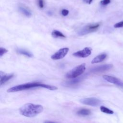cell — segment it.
<instances>
[{
    "label": "cell",
    "mask_w": 123,
    "mask_h": 123,
    "mask_svg": "<svg viewBox=\"0 0 123 123\" xmlns=\"http://www.w3.org/2000/svg\"><path fill=\"white\" fill-rule=\"evenodd\" d=\"M36 87H42V88H45L50 90H56L58 89V88L54 86H51V85L41 83L40 82H35L27 83L25 84L14 86L13 87H12L9 88L7 90V92H9V93L15 92L25 90L26 89H29L32 88H36Z\"/></svg>",
    "instance_id": "cell-1"
},
{
    "label": "cell",
    "mask_w": 123,
    "mask_h": 123,
    "mask_svg": "<svg viewBox=\"0 0 123 123\" xmlns=\"http://www.w3.org/2000/svg\"><path fill=\"white\" fill-rule=\"evenodd\" d=\"M20 113L27 117H33L40 113L43 111V107L41 105L33 103H26L20 108Z\"/></svg>",
    "instance_id": "cell-2"
},
{
    "label": "cell",
    "mask_w": 123,
    "mask_h": 123,
    "mask_svg": "<svg viewBox=\"0 0 123 123\" xmlns=\"http://www.w3.org/2000/svg\"><path fill=\"white\" fill-rule=\"evenodd\" d=\"M86 68V63L81 64L67 73L65 76L67 78H75L81 75L85 72Z\"/></svg>",
    "instance_id": "cell-3"
},
{
    "label": "cell",
    "mask_w": 123,
    "mask_h": 123,
    "mask_svg": "<svg viewBox=\"0 0 123 123\" xmlns=\"http://www.w3.org/2000/svg\"><path fill=\"white\" fill-rule=\"evenodd\" d=\"M99 26V23H95L87 25L82 28L80 30H79L78 32V34L80 36H83L95 32L97 30Z\"/></svg>",
    "instance_id": "cell-4"
},
{
    "label": "cell",
    "mask_w": 123,
    "mask_h": 123,
    "mask_svg": "<svg viewBox=\"0 0 123 123\" xmlns=\"http://www.w3.org/2000/svg\"><path fill=\"white\" fill-rule=\"evenodd\" d=\"M69 49L68 48H63L61 49L51 55V58L53 60H58L62 59L66 55L69 51Z\"/></svg>",
    "instance_id": "cell-5"
},
{
    "label": "cell",
    "mask_w": 123,
    "mask_h": 123,
    "mask_svg": "<svg viewBox=\"0 0 123 123\" xmlns=\"http://www.w3.org/2000/svg\"><path fill=\"white\" fill-rule=\"evenodd\" d=\"M80 102L84 104L94 107L98 106L101 103V101L99 99L95 98H84L81 99L80 100Z\"/></svg>",
    "instance_id": "cell-6"
},
{
    "label": "cell",
    "mask_w": 123,
    "mask_h": 123,
    "mask_svg": "<svg viewBox=\"0 0 123 123\" xmlns=\"http://www.w3.org/2000/svg\"><path fill=\"white\" fill-rule=\"evenodd\" d=\"M92 49L89 47H86L82 50L77 51L74 52L73 55L76 57L79 58H86L90 56L91 54Z\"/></svg>",
    "instance_id": "cell-7"
},
{
    "label": "cell",
    "mask_w": 123,
    "mask_h": 123,
    "mask_svg": "<svg viewBox=\"0 0 123 123\" xmlns=\"http://www.w3.org/2000/svg\"><path fill=\"white\" fill-rule=\"evenodd\" d=\"M113 67V65L111 64H106L104 65H101L94 67L90 70V72L93 73H101L103 72L107 71L111 69Z\"/></svg>",
    "instance_id": "cell-8"
},
{
    "label": "cell",
    "mask_w": 123,
    "mask_h": 123,
    "mask_svg": "<svg viewBox=\"0 0 123 123\" xmlns=\"http://www.w3.org/2000/svg\"><path fill=\"white\" fill-rule=\"evenodd\" d=\"M103 78L107 82L115 84L118 86H119L123 88V82L121 81L119 79L108 75H103Z\"/></svg>",
    "instance_id": "cell-9"
},
{
    "label": "cell",
    "mask_w": 123,
    "mask_h": 123,
    "mask_svg": "<svg viewBox=\"0 0 123 123\" xmlns=\"http://www.w3.org/2000/svg\"><path fill=\"white\" fill-rule=\"evenodd\" d=\"M0 85H2L10 80L13 76V74H2L0 72Z\"/></svg>",
    "instance_id": "cell-10"
},
{
    "label": "cell",
    "mask_w": 123,
    "mask_h": 123,
    "mask_svg": "<svg viewBox=\"0 0 123 123\" xmlns=\"http://www.w3.org/2000/svg\"><path fill=\"white\" fill-rule=\"evenodd\" d=\"M107 57V54L106 53H102L95 57L91 61V63H97L103 61Z\"/></svg>",
    "instance_id": "cell-11"
},
{
    "label": "cell",
    "mask_w": 123,
    "mask_h": 123,
    "mask_svg": "<svg viewBox=\"0 0 123 123\" xmlns=\"http://www.w3.org/2000/svg\"><path fill=\"white\" fill-rule=\"evenodd\" d=\"M81 81V78H78L77 79L74 78V79L65 82L63 83V85L66 86H72L76 85L78 84V83H79Z\"/></svg>",
    "instance_id": "cell-12"
},
{
    "label": "cell",
    "mask_w": 123,
    "mask_h": 123,
    "mask_svg": "<svg viewBox=\"0 0 123 123\" xmlns=\"http://www.w3.org/2000/svg\"><path fill=\"white\" fill-rule=\"evenodd\" d=\"M19 10L22 13L24 14L26 17H29L32 15L31 11L26 7L21 6L19 7Z\"/></svg>",
    "instance_id": "cell-13"
},
{
    "label": "cell",
    "mask_w": 123,
    "mask_h": 123,
    "mask_svg": "<svg viewBox=\"0 0 123 123\" xmlns=\"http://www.w3.org/2000/svg\"><path fill=\"white\" fill-rule=\"evenodd\" d=\"M16 52L20 54H22V55H25L28 57H33V55L32 53H31L30 52L25 50V49H17L16 50Z\"/></svg>",
    "instance_id": "cell-14"
},
{
    "label": "cell",
    "mask_w": 123,
    "mask_h": 123,
    "mask_svg": "<svg viewBox=\"0 0 123 123\" xmlns=\"http://www.w3.org/2000/svg\"><path fill=\"white\" fill-rule=\"evenodd\" d=\"M77 114L81 116H87L91 114V111L86 109H82L77 111Z\"/></svg>",
    "instance_id": "cell-15"
},
{
    "label": "cell",
    "mask_w": 123,
    "mask_h": 123,
    "mask_svg": "<svg viewBox=\"0 0 123 123\" xmlns=\"http://www.w3.org/2000/svg\"><path fill=\"white\" fill-rule=\"evenodd\" d=\"M51 35H52V37H53L54 38H58V37L65 38V37H66L63 33H62L60 31L56 30H54L52 32Z\"/></svg>",
    "instance_id": "cell-16"
},
{
    "label": "cell",
    "mask_w": 123,
    "mask_h": 123,
    "mask_svg": "<svg viewBox=\"0 0 123 123\" xmlns=\"http://www.w3.org/2000/svg\"><path fill=\"white\" fill-rule=\"evenodd\" d=\"M100 110L102 112H104V113H107V114H112L114 113L113 111H112V110H111L108 109V108H107L105 106H100Z\"/></svg>",
    "instance_id": "cell-17"
},
{
    "label": "cell",
    "mask_w": 123,
    "mask_h": 123,
    "mask_svg": "<svg viewBox=\"0 0 123 123\" xmlns=\"http://www.w3.org/2000/svg\"><path fill=\"white\" fill-rule=\"evenodd\" d=\"M111 2V0H102L100 1V3L101 5L106 6Z\"/></svg>",
    "instance_id": "cell-18"
},
{
    "label": "cell",
    "mask_w": 123,
    "mask_h": 123,
    "mask_svg": "<svg viewBox=\"0 0 123 123\" xmlns=\"http://www.w3.org/2000/svg\"><path fill=\"white\" fill-rule=\"evenodd\" d=\"M7 52H8V50H7L5 48H3L1 47L0 48V57L2 56V55H3L4 54H5Z\"/></svg>",
    "instance_id": "cell-19"
},
{
    "label": "cell",
    "mask_w": 123,
    "mask_h": 123,
    "mask_svg": "<svg viewBox=\"0 0 123 123\" xmlns=\"http://www.w3.org/2000/svg\"><path fill=\"white\" fill-rule=\"evenodd\" d=\"M38 5L40 8H43L44 6V0H38L37 1Z\"/></svg>",
    "instance_id": "cell-20"
},
{
    "label": "cell",
    "mask_w": 123,
    "mask_h": 123,
    "mask_svg": "<svg viewBox=\"0 0 123 123\" xmlns=\"http://www.w3.org/2000/svg\"><path fill=\"white\" fill-rule=\"evenodd\" d=\"M114 27L115 28H120L123 27V21L115 24L114 25Z\"/></svg>",
    "instance_id": "cell-21"
},
{
    "label": "cell",
    "mask_w": 123,
    "mask_h": 123,
    "mask_svg": "<svg viewBox=\"0 0 123 123\" xmlns=\"http://www.w3.org/2000/svg\"><path fill=\"white\" fill-rule=\"evenodd\" d=\"M69 11L67 9H62V14L64 16H67L69 14Z\"/></svg>",
    "instance_id": "cell-22"
},
{
    "label": "cell",
    "mask_w": 123,
    "mask_h": 123,
    "mask_svg": "<svg viewBox=\"0 0 123 123\" xmlns=\"http://www.w3.org/2000/svg\"><path fill=\"white\" fill-rule=\"evenodd\" d=\"M83 1L84 2H85L86 4H90L92 2L93 0H83Z\"/></svg>",
    "instance_id": "cell-23"
}]
</instances>
